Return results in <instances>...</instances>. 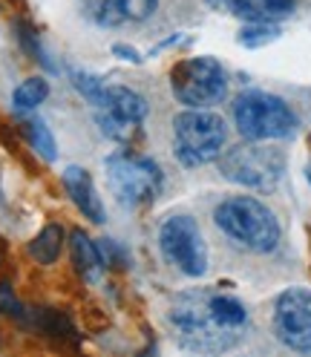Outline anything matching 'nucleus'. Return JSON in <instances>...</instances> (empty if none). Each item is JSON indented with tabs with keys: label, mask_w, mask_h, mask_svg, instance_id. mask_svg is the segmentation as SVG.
<instances>
[{
	"label": "nucleus",
	"mask_w": 311,
	"mask_h": 357,
	"mask_svg": "<svg viewBox=\"0 0 311 357\" xmlns=\"http://www.w3.org/2000/svg\"><path fill=\"white\" fill-rule=\"evenodd\" d=\"M213 222L228 239H234L236 245L254 254H271L282 236L280 219L274 216V211L254 196L225 199L213 211Z\"/></svg>",
	"instance_id": "obj_1"
},
{
	"label": "nucleus",
	"mask_w": 311,
	"mask_h": 357,
	"mask_svg": "<svg viewBox=\"0 0 311 357\" xmlns=\"http://www.w3.org/2000/svg\"><path fill=\"white\" fill-rule=\"evenodd\" d=\"M170 323L176 328V337L182 340V346L193 351H225L239 343L242 331L225 328L208 305V291H190L176 300L170 311Z\"/></svg>",
	"instance_id": "obj_2"
},
{
	"label": "nucleus",
	"mask_w": 311,
	"mask_h": 357,
	"mask_svg": "<svg viewBox=\"0 0 311 357\" xmlns=\"http://www.w3.org/2000/svg\"><path fill=\"white\" fill-rule=\"evenodd\" d=\"M228 127L211 109L188 107L173 119V153L185 167H202L222 155Z\"/></svg>",
	"instance_id": "obj_3"
},
{
	"label": "nucleus",
	"mask_w": 311,
	"mask_h": 357,
	"mask_svg": "<svg viewBox=\"0 0 311 357\" xmlns=\"http://www.w3.org/2000/svg\"><path fill=\"white\" fill-rule=\"evenodd\" d=\"M234 124L248 142H277L294 136L297 116L282 98L251 89L234 101Z\"/></svg>",
	"instance_id": "obj_4"
},
{
	"label": "nucleus",
	"mask_w": 311,
	"mask_h": 357,
	"mask_svg": "<svg viewBox=\"0 0 311 357\" xmlns=\"http://www.w3.org/2000/svg\"><path fill=\"white\" fill-rule=\"evenodd\" d=\"M219 170L228 182H236L242 188L271 190L285 173V155L271 144L248 142L219 155Z\"/></svg>",
	"instance_id": "obj_5"
},
{
	"label": "nucleus",
	"mask_w": 311,
	"mask_h": 357,
	"mask_svg": "<svg viewBox=\"0 0 311 357\" xmlns=\"http://www.w3.org/2000/svg\"><path fill=\"white\" fill-rule=\"evenodd\" d=\"M170 89L179 104L196 107V109H208L219 104L228 96V75L225 66L216 58H188L182 63L173 66L170 73Z\"/></svg>",
	"instance_id": "obj_6"
},
{
	"label": "nucleus",
	"mask_w": 311,
	"mask_h": 357,
	"mask_svg": "<svg viewBox=\"0 0 311 357\" xmlns=\"http://www.w3.org/2000/svg\"><path fill=\"white\" fill-rule=\"evenodd\" d=\"M107 185L124 208H139L153 202L162 190V170L144 155L116 153L107 159Z\"/></svg>",
	"instance_id": "obj_7"
},
{
	"label": "nucleus",
	"mask_w": 311,
	"mask_h": 357,
	"mask_svg": "<svg viewBox=\"0 0 311 357\" xmlns=\"http://www.w3.org/2000/svg\"><path fill=\"white\" fill-rule=\"evenodd\" d=\"M159 248L165 259L173 268H179L185 277H202L208 271L205 236L190 216H170L165 222L159 228Z\"/></svg>",
	"instance_id": "obj_8"
},
{
	"label": "nucleus",
	"mask_w": 311,
	"mask_h": 357,
	"mask_svg": "<svg viewBox=\"0 0 311 357\" xmlns=\"http://www.w3.org/2000/svg\"><path fill=\"white\" fill-rule=\"evenodd\" d=\"M274 334L291 351H311V291L285 288L274 303Z\"/></svg>",
	"instance_id": "obj_9"
},
{
	"label": "nucleus",
	"mask_w": 311,
	"mask_h": 357,
	"mask_svg": "<svg viewBox=\"0 0 311 357\" xmlns=\"http://www.w3.org/2000/svg\"><path fill=\"white\" fill-rule=\"evenodd\" d=\"M159 0H86V9L101 26H121V24H142L147 20Z\"/></svg>",
	"instance_id": "obj_10"
},
{
	"label": "nucleus",
	"mask_w": 311,
	"mask_h": 357,
	"mask_svg": "<svg viewBox=\"0 0 311 357\" xmlns=\"http://www.w3.org/2000/svg\"><path fill=\"white\" fill-rule=\"evenodd\" d=\"M63 188L66 193H70L73 199V205L90 219L96 222V225H101L104 222V205H101V199H98V190L93 185V176L86 173L84 167H66L63 170Z\"/></svg>",
	"instance_id": "obj_11"
},
{
	"label": "nucleus",
	"mask_w": 311,
	"mask_h": 357,
	"mask_svg": "<svg viewBox=\"0 0 311 357\" xmlns=\"http://www.w3.org/2000/svg\"><path fill=\"white\" fill-rule=\"evenodd\" d=\"M96 109H104V113L116 116L121 121H130V124H142L147 116V101H144V96L136 93V89L113 84V86H104L101 104Z\"/></svg>",
	"instance_id": "obj_12"
},
{
	"label": "nucleus",
	"mask_w": 311,
	"mask_h": 357,
	"mask_svg": "<svg viewBox=\"0 0 311 357\" xmlns=\"http://www.w3.org/2000/svg\"><path fill=\"white\" fill-rule=\"evenodd\" d=\"M225 6L248 24H274L294 12V0H225Z\"/></svg>",
	"instance_id": "obj_13"
},
{
	"label": "nucleus",
	"mask_w": 311,
	"mask_h": 357,
	"mask_svg": "<svg viewBox=\"0 0 311 357\" xmlns=\"http://www.w3.org/2000/svg\"><path fill=\"white\" fill-rule=\"evenodd\" d=\"M73 242V262H75V268L81 271V277H86V280H98L101 277V271H104V259H101V251H98V245L86 236L84 231H73V236H70Z\"/></svg>",
	"instance_id": "obj_14"
},
{
	"label": "nucleus",
	"mask_w": 311,
	"mask_h": 357,
	"mask_svg": "<svg viewBox=\"0 0 311 357\" xmlns=\"http://www.w3.org/2000/svg\"><path fill=\"white\" fill-rule=\"evenodd\" d=\"M208 305H211V314L225 328H234V331L245 328L248 311L236 297H231V294H208Z\"/></svg>",
	"instance_id": "obj_15"
},
{
	"label": "nucleus",
	"mask_w": 311,
	"mask_h": 357,
	"mask_svg": "<svg viewBox=\"0 0 311 357\" xmlns=\"http://www.w3.org/2000/svg\"><path fill=\"white\" fill-rule=\"evenodd\" d=\"M63 251V228L61 225H47L32 242H29V254L40 265H52Z\"/></svg>",
	"instance_id": "obj_16"
},
{
	"label": "nucleus",
	"mask_w": 311,
	"mask_h": 357,
	"mask_svg": "<svg viewBox=\"0 0 311 357\" xmlns=\"http://www.w3.org/2000/svg\"><path fill=\"white\" fill-rule=\"evenodd\" d=\"M50 96V81L47 78H26L24 84H17V89L12 93V104L15 109H35L38 104H43Z\"/></svg>",
	"instance_id": "obj_17"
},
{
	"label": "nucleus",
	"mask_w": 311,
	"mask_h": 357,
	"mask_svg": "<svg viewBox=\"0 0 311 357\" xmlns=\"http://www.w3.org/2000/svg\"><path fill=\"white\" fill-rule=\"evenodd\" d=\"M24 132H26V139H29V144H32L35 153H40L47 162H55V159H58V144H55V139H52L50 127L43 124L40 119H29V121L24 124Z\"/></svg>",
	"instance_id": "obj_18"
},
{
	"label": "nucleus",
	"mask_w": 311,
	"mask_h": 357,
	"mask_svg": "<svg viewBox=\"0 0 311 357\" xmlns=\"http://www.w3.org/2000/svg\"><path fill=\"white\" fill-rule=\"evenodd\" d=\"M70 81H73V86L81 93V98H86L93 107L101 104L104 86H107L101 78H96V75H90V73H84V70H70Z\"/></svg>",
	"instance_id": "obj_19"
},
{
	"label": "nucleus",
	"mask_w": 311,
	"mask_h": 357,
	"mask_svg": "<svg viewBox=\"0 0 311 357\" xmlns=\"http://www.w3.org/2000/svg\"><path fill=\"white\" fill-rule=\"evenodd\" d=\"M35 320H38V326L43 331L52 334V337H70V334H73L70 320H66L61 311H55V308H40L38 314H35Z\"/></svg>",
	"instance_id": "obj_20"
},
{
	"label": "nucleus",
	"mask_w": 311,
	"mask_h": 357,
	"mask_svg": "<svg viewBox=\"0 0 311 357\" xmlns=\"http://www.w3.org/2000/svg\"><path fill=\"white\" fill-rule=\"evenodd\" d=\"M277 35H280V29L271 26V24H248L245 29L239 32V43L254 50V47H265V43L277 40Z\"/></svg>",
	"instance_id": "obj_21"
},
{
	"label": "nucleus",
	"mask_w": 311,
	"mask_h": 357,
	"mask_svg": "<svg viewBox=\"0 0 311 357\" xmlns=\"http://www.w3.org/2000/svg\"><path fill=\"white\" fill-rule=\"evenodd\" d=\"M17 38H20V43H24V50L35 58V61H40V63H47L50 70H55V66L50 63V58H47V52H43V47L38 43V35H35V29H29L26 24H17Z\"/></svg>",
	"instance_id": "obj_22"
},
{
	"label": "nucleus",
	"mask_w": 311,
	"mask_h": 357,
	"mask_svg": "<svg viewBox=\"0 0 311 357\" xmlns=\"http://www.w3.org/2000/svg\"><path fill=\"white\" fill-rule=\"evenodd\" d=\"M113 52H116L121 61H132V63H139V61H142V58H139V52H136V50H130V47H124V43H116Z\"/></svg>",
	"instance_id": "obj_23"
},
{
	"label": "nucleus",
	"mask_w": 311,
	"mask_h": 357,
	"mask_svg": "<svg viewBox=\"0 0 311 357\" xmlns=\"http://www.w3.org/2000/svg\"><path fill=\"white\" fill-rule=\"evenodd\" d=\"M305 176H308V185H311V167H308V173H305Z\"/></svg>",
	"instance_id": "obj_24"
}]
</instances>
